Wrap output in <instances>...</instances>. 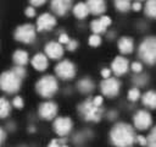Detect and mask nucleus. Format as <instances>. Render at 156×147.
Masks as SVG:
<instances>
[{
    "label": "nucleus",
    "instance_id": "nucleus-1",
    "mask_svg": "<svg viewBox=\"0 0 156 147\" xmlns=\"http://www.w3.org/2000/svg\"><path fill=\"white\" fill-rule=\"evenodd\" d=\"M110 140L116 147H129L135 141L134 130L126 123H118L111 129Z\"/></svg>",
    "mask_w": 156,
    "mask_h": 147
},
{
    "label": "nucleus",
    "instance_id": "nucleus-2",
    "mask_svg": "<svg viewBox=\"0 0 156 147\" xmlns=\"http://www.w3.org/2000/svg\"><path fill=\"white\" fill-rule=\"evenodd\" d=\"M139 56L146 64H156V38L147 37L139 45Z\"/></svg>",
    "mask_w": 156,
    "mask_h": 147
},
{
    "label": "nucleus",
    "instance_id": "nucleus-3",
    "mask_svg": "<svg viewBox=\"0 0 156 147\" xmlns=\"http://www.w3.org/2000/svg\"><path fill=\"white\" fill-rule=\"evenodd\" d=\"M35 88H37V92L41 97L50 98L56 93V91L58 88V83L54 76L46 75V76H43L40 80H38Z\"/></svg>",
    "mask_w": 156,
    "mask_h": 147
},
{
    "label": "nucleus",
    "instance_id": "nucleus-4",
    "mask_svg": "<svg viewBox=\"0 0 156 147\" xmlns=\"http://www.w3.org/2000/svg\"><path fill=\"white\" fill-rule=\"evenodd\" d=\"M22 80L12 71H5L0 75V89L6 93H16L21 87Z\"/></svg>",
    "mask_w": 156,
    "mask_h": 147
},
{
    "label": "nucleus",
    "instance_id": "nucleus-5",
    "mask_svg": "<svg viewBox=\"0 0 156 147\" xmlns=\"http://www.w3.org/2000/svg\"><path fill=\"white\" fill-rule=\"evenodd\" d=\"M78 110L82 116L88 121H99L102 116L101 107H96L91 99H87L82 104H79Z\"/></svg>",
    "mask_w": 156,
    "mask_h": 147
},
{
    "label": "nucleus",
    "instance_id": "nucleus-6",
    "mask_svg": "<svg viewBox=\"0 0 156 147\" xmlns=\"http://www.w3.org/2000/svg\"><path fill=\"white\" fill-rule=\"evenodd\" d=\"M15 39L24 43V44H29L33 43L35 39V28L33 24L30 23H24L21 24L16 28L15 31Z\"/></svg>",
    "mask_w": 156,
    "mask_h": 147
},
{
    "label": "nucleus",
    "instance_id": "nucleus-7",
    "mask_svg": "<svg viewBox=\"0 0 156 147\" xmlns=\"http://www.w3.org/2000/svg\"><path fill=\"white\" fill-rule=\"evenodd\" d=\"M55 72L61 80H72L76 76V66L69 60H62L55 66Z\"/></svg>",
    "mask_w": 156,
    "mask_h": 147
},
{
    "label": "nucleus",
    "instance_id": "nucleus-8",
    "mask_svg": "<svg viewBox=\"0 0 156 147\" xmlns=\"http://www.w3.org/2000/svg\"><path fill=\"white\" fill-rule=\"evenodd\" d=\"M119 88H121V82L113 77L104 78L100 83V89L102 94L106 97H116L119 93Z\"/></svg>",
    "mask_w": 156,
    "mask_h": 147
},
{
    "label": "nucleus",
    "instance_id": "nucleus-9",
    "mask_svg": "<svg viewBox=\"0 0 156 147\" xmlns=\"http://www.w3.org/2000/svg\"><path fill=\"white\" fill-rule=\"evenodd\" d=\"M73 123L68 116H58L54 121V130L58 136H66L71 132Z\"/></svg>",
    "mask_w": 156,
    "mask_h": 147
},
{
    "label": "nucleus",
    "instance_id": "nucleus-10",
    "mask_svg": "<svg viewBox=\"0 0 156 147\" xmlns=\"http://www.w3.org/2000/svg\"><path fill=\"white\" fill-rule=\"evenodd\" d=\"M133 121H134V126L138 130H146V129H149L151 126L152 118H151L150 113H147L146 110H139L134 115Z\"/></svg>",
    "mask_w": 156,
    "mask_h": 147
},
{
    "label": "nucleus",
    "instance_id": "nucleus-11",
    "mask_svg": "<svg viewBox=\"0 0 156 147\" xmlns=\"http://www.w3.org/2000/svg\"><path fill=\"white\" fill-rule=\"evenodd\" d=\"M56 24V18L51 15V13H41L38 20H37V29L40 32H45V31H50L55 27Z\"/></svg>",
    "mask_w": 156,
    "mask_h": 147
},
{
    "label": "nucleus",
    "instance_id": "nucleus-12",
    "mask_svg": "<svg viewBox=\"0 0 156 147\" xmlns=\"http://www.w3.org/2000/svg\"><path fill=\"white\" fill-rule=\"evenodd\" d=\"M57 114V105L54 102H44L39 105V116L44 120H51Z\"/></svg>",
    "mask_w": 156,
    "mask_h": 147
},
{
    "label": "nucleus",
    "instance_id": "nucleus-13",
    "mask_svg": "<svg viewBox=\"0 0 156 147\" xmlns=\"http://www.w3.org/2000/svg\"><path fill=\"white\" fill-rule=\"evenodd\" d=\"M128 67H129V62L126 58L123 56H116L115 60L112 61L111 64V70L115 75L117 76H121V75H124L127 71H128Z\"/></svg>",
    "mask_w": 156,
    "mask_h": 147
},
{
    "label": "nucleus",
    "instance_id": "nucleus-14",
    "mask_svg": "<svg viewBox=\"0 0 156 147\" xmlns=\"http://www.w3.org/2000/svg\"><path fill=\"white\" fill-rule=\"evenodd\" d=\"M51 10L58 15V16H63L68 12V10L72 6V0H51L50 2Z\"/></svg>",
    "mask_w": 156,
    "mask_h": 147
},
{
    "label": "nucleus",
    "instance_id": "nucleus-15",
    "mask_svg": "<svg viewBox=\"0 0 156 147\" xmlns=\"http://www.w3.org/2000/svg\"><path fill=\"white\" fill-rule=\"evenodd\" d=\"M45 54L50 59H60L63 55V48L58 42H49L45 45Z\"/></svg>",
    "mask_w": 156,
    "mask_h": 147
},
{
    "label": "nucleus",
    "instance_id": "nucleus-16",
    "mask_svg": "<svg viewBox=\"0 0 156 147\" xmlns=\"http://www.w3.org/2000/svg\"><path fill=\"white\" fill-rule=\"evenodd\" d=\"M87 6L89 9V13L93 15H101L106 10L105 0H88Z\"/></svg>",
    "mask_w": 156,
    "mask_h": 147
},
{
    "label": "nucleus",
    "instance_id": "nucleus-17",
    "mask_svg": "<svg viewBox=\"0 0 156 147\" xmlns=\"http://www.w3.org/2000/svg\"><path fill=\"white\" fill-rule=\"evenodd\" d=\"M32 65L35 70L38 71H44L46 70L48 65H49V61H48V56L41 54V53H38L35 54L33 58H32Z\"/></svg>",
    "mask_w": 156,
    "mask_h": 147
},
{
    "label": "nucleus",
    "instance_id": "nucleus-18",
    "mask_svg": "<svg viewBox=\"0 0 156 147\" xmlns=\"http://www.w3.org/2000/svg\"><path fill=\"white\" fill-rule=\"evenodd\" d=\"M118 49L122 54H130L134 49V42L130 37H122L118 40Z\"/></svg>",
    "mask_w": 156,
    "mask_h": 147
},
{
    "label": "nucleus",
    "instance_id": "nucleus-19",
    "mask_svg": "<svg viewBox=\"0 0 156 147\" xmlns=\"http://www.w3.org/2000/svg\"><path fill=\"white\" fill-rule=\"evenodd\" d=\"M143 104L150 109H155L156 108V92L155 91H147L143 94L141 97Z\"/></svg>",
    "mask_w": 156,
    "mask_h": 147
},
{
    "label": "nucleus",
    "instance_id": "nucleus-20",
    "mask_svg": "<svg viewBox=\"0 0 156 147\" xmlns=\"http://www.w3.org/2000/svg\"><path fill=\"white\" fill-rule=\"evenodd\" d=\"M12 59H13V62H15L17 66H24V65L28 62L29 56H28V53H27V51L18 49V50H16V51L13 53Z\"/></svg>",
    "mask_w": 156,
    "mask_h": 147
},
{
    "label": "nucleus",
    "instance_id": "nucleus-21",
    "mask_svg": "<svg viewBox=\"0 0 156 147\" xmlns=\"http://www.w3.org/2000/svg\"><path fill=\"white\" fill-rule=\"evenodd\" d=\"M73 15L77 18H85L89 15V9L85 2H78L73 6Z\"/></svg>",
    "mask_w": 156,
    "mask_h": 147
},
{
    "label": "nucleus",
    "instance_id": "nucleus-22",
    "mask_svg": "<svg viewBox=\"0 0 156 147\" xmlns=\"http://www.w3.org/2000/svg\"><path fill=\"white\" fill-rule=\"evenodd\" d=\"M77 87H78L79 92H82V93H90L94 89L95 86H94V82L90 78L85 77V78H82V80L78 81Z\"/></svg>",
    "mask_w": 156,
    "mask_h": 147
},
{
    "label": "nucleus",
    "instance_id": "nucleus-23",
    "mask_svg": "<svg viewBox=\"0 0 156 147\" xmlns=\"http://www.w3.org/2000/svg\"><path fill=\"white\" fill-rule=\"evenodd\" d=\"M11 111V104L6 98L0 97V119L7 118Z\"/></svg>",
    "mask_w": 156,
    "mask_h": 147
},
{
    "label": "nucleus",
    "instance_id": "nucleus-24",
    "mask_svg": "<svg viewBox=\"0 0 156 147\" xmlns=\"http://www.w3.org/2000/svg\"><path fill=\"white\" fill-rule=\"evenodd\" d=\"M145 13L149 17L156 18V0H147L145 4Z\"/></svg>",
    "mask_w": 156,
    "mask_h": 147
},
{
    "label": "nucleus",
    "instance_id": "nucleus-25",
    "mask_svg": "<svg viewBox=\"0 0 156 147\" xmlns=\"http://www.w3.org/2000/svg\"><path fill=\"white\" fill-rule=\"evenodd\" d=\"M90 27H91V31L94 32V34H100V33H104L105 31H106V26L100 21V18L99 20H94L93 22H91V24H90Z\"/></svg>",
    "mask_w": 156,
    "mask_h": 147
},
{
    "label": "nucleus",
    "instance_id": "nucleus-26",
    "mask_svg": "<svg viewBox=\"0 0 156 147\" xmlns=\"http://www.w3.org/2000/svg\"><path fill=\"white\" fill-rule=\"evenodd\" d=\"M130 0H115V7L121 12H127L130 9Z\"/></svg>",
    "mask_w": 156,
    "mask_h": 147
},
{
    "label": "nucleus",
    "instance_id": "nucleus-27",
    "mask_svg": "<svg viewBox=\"0 0 156 147\" xmlns=\"http://www.w3.org/2000/svg\"><path fill=\"white\" fill-rule=\"evenodd\" d=\"M146 146L147 147H156V126L151 130V132L146 137Z\"/></svg>",
    "mask_w": 156,
    "mask_h": 147
},
{
    "label": "nucleus",
    "instance_id": "nucleus-28",
    "mask_svg": "<svg viewBox=\"0 0 156 147\" xmlns=\"http://www.w3.org/2000/svg\"><path fill=\"white\" fill-rule=\"evenodd\" d=\"M139 98H140V91L136 87L129 89V92H128V99L130 102H136Z\"/></svg>",
    "mask_w": 156,
    "mask_h": 147
},
{
    "label": "nucleus",
    "instance_id": "nucleus-29",
    "mask_svg": "<svg viewBox=\"0 0 156 147\" xmlns=\"http://www.w3.org/2000/svg\"><path fill=\"white\" fill-rule=\"evenodd\" d=\"M89 44L91 45V47H98V45H100L101 44V38H100V36L99 34H91L90 37H89Z\"/></svg>",
    "mask_w": 156,
    "mask_h": 147
},
{
    "label": "nucleus",
    "instance_id": "nucleus-30",
    "mask_svg": "<svg viewBox=\"0 0 156 147\" xmlns=\"http://www.w3.org/2000/svg\"><path fill=\"white\" fill-rule=\"evenodd\" d=\"M133 82L136 86H143V85H145L147 82V77H146V75H139V76H135L133 78Z\"/></svg>",
    "mask_w": 156,
    "mask_h": 147
},
{
    "label": "nucleus",
    "instance_id": "nucleus-31",
    "mask_svg": "<svg viewBox=\"0 0 156 147\" xmlns=\"http://www.w3.org/2000/svg\"><path fill=\"white\" fill-rule=\"evenodd\" d=\"M12 71H13L21 80H23L24 76H26V69H23V66H15V67L12 69Z\"/></svg>",
    "mask_w": 156,
    "mask_h": 147
},
{
    "label": "nucleus",
    "instance_id": "nucleus-32",
    "mask_svg": "<svg viewBox=\"0 0 156 147\" xmlns=\"http://www.w3.org/2000/svg\"><path fill=\"white\" fill-rule=\"evenodd\" d=\"M130 69H132L133 72H135V74H140L141 70H143V65H141L139 61H134V62L130 65Z\"/></svg>",
    "mask_w": 156,
    "mask_h": 147
},
{
    "label": "nucleus",
    "instance_id": "nucleus-33",
    "mask_svg": "<svg viewBox=\"0 0 156 147\" xmlns=\"http://www.w3.org/2000/svg\"><path fill=\"white\" fill-rule=\"evenodd\" d=\"M12 105L15 107V108H17V109H21V108H23V99H22V97H15L13 98V100H12Z\"/></svg>",
    "mask_w": 156,
    "mask_h": 147
},
{
    "label": "nucleus",
    "instance_id": "nucleus-34",
    "mask_svg": "<svg viewBox=\"0 0 156 147\" xmlns=\"http://www.w3.org/2000/svg\"><path fill=\"white\" fill-rule=\"evenodd\" d=\"M77 47H78V42H77V40H74V39H69V40H68V43H67V49H68L69 51L76 50Z\"/></svg>",
    "mask_w": 156,
    "mask_h": 147
},
{
    "label": "nucleus",
    "instance_id": "nucleus-35",
    "mask_svg": "<svg viewBox=\"0 0 156 147\" xmlns=\"http://www.w3.org/2000/svg\"><path fill=\"white\" fill-rule=\"evenodd\" d=\"M24 12H26V16L27 17H34L35 16V10H34L33 6H28Z\"/></svg>",
    "mask_w": 156,
    "mask_h": 147
},
{
    "label": "nucleus",
    "instance_id": "nucleus-36",
    "mask_svg": "<svg viewBox=\"0 0 156 147\" xmlns=\"http://www.w3.org/2000/svg\"><path fill=\"white\" fill-rule=\"evenodd\" d=\"M68 40H69V38H68V36H67L66 33L60 34V37H58V43H60V44H67Z\"/></svg>",
    "mask_w": 156,
    "mask_h": 147
},
{
    "label": "nucleus",
    "instance_id": "nucleus-37",
    "mask_svg": "<svg viewBox=\"0 0 156 147\" xmlns=\"http://www.w3.org/2000/svg\"><path fill=\"white\" fill-rule=\"evenodd\" d=\"M91 100H93V103H94L96 107H101V105H102V100H104V99H102V97H101V96H96V97H94Z\"/></svg>",
    "mask_w": 156,
    "mask_h": 147
},
{
    "label": "nucleus",
    "instance_id": "nucleus-38",
    "mask_svg": "<svg viewBox=\"0 0 156 147\" xmlns=\"http://www.w3.org/2000/svg\"><path fill=\"white\" fill-rule=\"evenodd\" d=\"M100 21H101L106 27H108V26L111 24V18H110L108 16H101V17H100Z\"/></svg>",
    "mask_w": 156,
    "mask_h": 147
},
{
    "label": "nucleus",
    "instance_id": "nucleus-39",
    "mask_svg": "<svg viewBox=\"0 0 156 147\" xmlns=\"http://www.w3.org/2000/svg\"><path fill=\"white\" fill-rule=\"evenodd\" d=\"M135 140H136V142H138L139 145H141V146H146V137L139 135V136L135 137Z\"/></svg>",
    "mask_w": 156,
    "mask_h": 147
},
{
    "label": "nucleus",
    "instance_id": "nucleus-40",
    "mask_svg": "<svg viewBox=\"0 0 156 147\" xmlns=\"http://www.w3.org/2000/svg\"><path fill=\"white\" fill-rule=\"evenodd\" d=\"M101 76H102L104 78L111 77V70H110V69H102V70H101Z\"/></svg>",
    "mask_w": 156,
    "mask_h": 147
},
{
    "label": "nucleus",
    "instance_id": "nucleus-41",
    "mask_svg": "<svg viewBox=\"0 0 156 147\" xmlns=\"http://www.w3.org/2000/svg\"><path fill=\"white\" fill-rule=\"evenodd\" d=\"M46 0H29V2L32 4V6H41L43 4H45Z\"/></svg>",
    "mask_w": 156,
    "mask_h": 147
},
{
    "label": "nucleus",
    "instance_id": "nucleus-42",
    "mask_svg": "<svg viewBox=\"0 0 156 147\" xmlns=\"http://www.w3.org/2000/svg\"><path fill=\"white\" fill-rule=\"evenodd\" d=\"M130 7H132V10H134V11H140V10H141V4H140L139 1H135V2H133V4L130 5Z\"/></svg>",
    "mask_w": 156,
    "mask_h": 147
},
{
    "label": "nucleus",
    "instance_id": "nucleus-43",
    "mask_svg": "<svg viewBox=\"0 0 156 147\" xmlns=\"http://www.w3.org/2000/svg\"><path fill=\"white\" fill-rule=\"evenodd\" d=\"M5 138H6V132H5V130L0 126V145L5 141Z\"/></svg>",
    "mask_w": 156,
    "mask_h": 147
},
{
    "label": "nucleus",
    "instance_id": "nucleus-44",
    "mask_svg": "<svg viewBox=\"0 0 156 147\" xmlns=\"http://www.w3.org/2000/svg\"><path fill=\"white\" fill-rule=\"evenodd\" d=\"M48 147H60V145H58V141L57 140H52L49 145H48Z\"/></svg>",
    "mask_w": 156,
    "mask_h": 147
},
{
    "label": "nucleus",
    "instance_id": "nucleus-45",
    "mask_svg": "<svg viewBox=\"0 0 156 147\" xmlns=\"http://www.w3.org/2000/svg\"><path fill=\"white\" fill-rule=\"evenodd\" d=\"M116 116H117V113H116V111H110V113H108V119H110V120H113Z\"/></svg>",
    "mask_w": 156,
    "mask_h": 147
},
{
    "label": "nucleus",
    "instance_id": "nucleus-46",
    "mask_svg": "<svg viewBox=\"0 0 156 147\" xmlns=\"http://www.w3.org/2000/svg\"><path fill=\"white\" fill-rule=\"evenodd\" d=\"M60 147H68V146H66V145H63V146H60Z\"/></svg>",
    "mask_w": 156,
    "mask_h": 147
},
{
    "label": "nucleus",
    "instance_id": "nucleus-47",
    "mask_svg": "<svg viewBox=\"0 0 156 147\" xmlns=\"http://www.w3.org/2000/svg\"><path fill=\"white\" fill-rule=\"evenodd\" d=\"M138 1H139V0H138Z\"/></svg>",
    "mask_w": 156,
    "mask_h": 147
}]
</instances>
